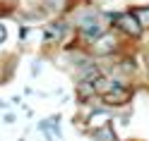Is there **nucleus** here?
I'll list each match as a JSON object with an SVG mask.
<instances>
[{
	"instance_id": "12",
	"label": "nucleus",
	"mask_w": 149,
	"mask_h": 141,
	"mask_svg": "<svg viewBox=\"0 0 149 141\" xmlns=\"http://www.w3.org/2000/svg\"><path fill=\"white\" fill-rule=\"evenodd\" d=\"M5 108H7V103H5V100H0V110H5Z\"/></svg>"
},
{
	"instance_id": "3",
	"label": "nucleus",
	"mask_w": 149,
	"mask_h": 141,
	"mask_svg": "<svg viewBox=\"0 0 149 141\" xmlns=\"http://www.w3.org/2000/svg\"><path fill=\"white\" fill-rule=\"evenodd\" d=\"M116 22H118L120 29H123L125 34H130V36H139V31H142V26H139V22L135 19V14H118Z\"/></svg>"
},
{
	"instance_id": "1",
	"label": "nucleus",
	"mask_w": 149,
	"mask_h": 141,
	"mask_svg": "<svg viewBox=\"0 0 149 141\" xmlns=\"http://www.w3.org/2000/svg\"><path fill=\"white\" fill-rule=\"evenodd\" d=\"M79 26L87 36H101L104 34V19H101L99 12H91V10L79 17Z\"/></svg>"
},
{
	"instance_id": "11",
	"label": "nucleus",
	"mask_w": 149,
	"mask_h": 141,
	"mask_svg": "<svg viewBox=\"0 0 149 141\" xmlns=\"http://www.w3.org/2000/svg\"><path fill=\"white\" fill-rule=\"evenodd\" d=\"M5 122H7V124H12V122H15V115H10V112H7V115H5Z\"/></svg>"
},
{
	"instance_id": "4",
	"label": "nucleus",
	"mask_w": 149,
	"mask_h": 141,
	"mask_svg": "<svg viewBox=\"0 0 149 141\" xmlns=\"http://www.w3.org/2000/svg\"><path fill=\"white\" fill-rule=\"evenodd\" d=\"M111 122V115L106 110H96V112H91L89 120H87V124H89V131H94V129H101V127H106Z\"/></svg>"
},
{
	"instance_id": "9",
	"label": "nucleus",
	"mask_w": 149,
	"mask_h": 141,
	"mask_svg": "<svg viewBox=\"0 0 149 141\" xmlns=\"http://www.w3.org/2000/svg\"><path fill=\"white\" fill-rule=\"evenodd\" d=\"M135 19L139 22V26L149 29V7H142V10H137V12H135Z\"/></svg>"
},
{
	"instance_id": "5",
	"label": "nucleus",
	"mask_w": 149,
	"mask_h": 141,
	"mask_svg": "<svg viewBox=\"0 0 149 141\" xmlns=\"http://www.w3.org/2000/svg\"><path fill=\"white\" fill-rule=\"evenodd\" d=\"M94 50L99 55H108V53H113L116 50V39L113 36H104V39H99L96 45H94Z\"/></svg>"
},
{
	"instance_id": "10",
	"label": "nucleus",
	"mask_w": 149,
	"mask_h": 141,
	"mask_svg": "<svg viewBox=\"0 0 149 141\" xmlns=\"http://www.w3.org/2000/svg\"><path fill=\"white\" fill-rule=\"evenodd\" d=\"M5 36H7V34H5V26H3V24H0V43H3V41H5Z\"/></svg>"
},
{
	"instance_id": "2",
	"label": "nucleus",
	"mask_w": 149,
	"mask_h": 141,
	"mask_svg": "<svg viewBox=\"0 0 149 141\" xmlns=\"http://www.w3.org/2000/svg\"><path fill=\"white\" fill-rule=\"evenodd\" d=\"M130 96H132V93H130V89L125 86V84L116 81V86L111 91H106L101 98H104L106 105H125V103H130Z\"/></svg>"
},
{
	"instance_id": "7",
	"label": "nucleus",
	"mask_w": 149,
	"mask_h": 141,
	"mask_svg": "<svg viewBox=\"0 0 149 141\" xmlns=\"http://www.w3.org/2000/svg\"><path fill=\"white\" fill-rule=\"evenodd\" d=\"M94 84L91 81H79L77 84V96H79V100H87L89 96H94Z\"/></svg>"
},
{
	"instance_id": "8",
	"label": "nucleus",
	"mask_w": 149,
	"mask_h": 141,
	"mask_svg": "<svg viewBox=\"0 0 149 141\" xmlns=\"http://www.w3.org/2000/svg\"><path fill=\"white\" fill-rule=\"evenodd\" d=\"M63 34H65V24H51L46 29V41H58Z\"/></svg>"
},
{
	"instance_id": "6",
	"label": "nucleus",
	"mask_w": 149,
	"mask_h": 141,
	"mask_svg": "<svg viewBox=\"0 0 149 141\" xmlns=\"http://www.w3.org/2000/svg\"><path fill=\"white\" fill-rule=\"evenodd\" d=\"M91 136H94L96 141H118L116 134H113V127L106 124V127H101V129H94V131H89Z\"/></svg>"
}]
</instances>
